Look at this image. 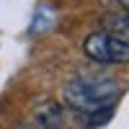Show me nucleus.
I'll return each mask as SVG.
<instances>
[{
    "instance_id": "f257e3e1",
    "label": "nucleus",
    "mask_w": 129,
    "mask_h": 129,
    "mask_svg": "<svg viewBox=\"0 0 129 129\" xmlns=\"http://www.w3.org/2000/svg\"><path fill=\"white\" fill-rule=\"evenodd\" d=\"M121 93V80L114 75H80L64 85V103L83 114H101V109H111Z\"/></svg>"
},
{
    "instance_id": "f03ea898",
    "label": "nucleus",
    "mask_w": 129,
    "mask_h": 129,
    "mask_svg": "<svg viewBox=\"0 0 129 129\" xmlns=\"http://www.w3.org/2000/svg\"><path fill=\"white\" fill-rule=\"evenodd\" d=\"M83 52L98 64H126L129 62V41L109 31H95L83 41Z\"/></svg>"
},
{
    "instance_id": "39448f33",
    "label": "nucleus",
    "mask_w": 129,
    "mask_h": 129,
    "mask_svg": "<svg viewBox=\"0 0 129 129\" xmlns=\"http://www.w3.org/2000/svg\"><path fill=\"white\" fill-rule=\"evenodd\" d=\"M116 3H119L121 10H126V13H129V0H116Z\"/></svg>"
},
{
    "instance_id": "20e7f679",
    "label": "nucleus",
    "mask_w": 129,
    "mask_h": 129,
    "mask_svg": "<svg viewBox=\"0 0 129 129\" xmlns=\"http://www.w3.org/2000/svg\"><path fill=\"white\" fill-rule=\"evenodd\" d=\"M103 31H109V34H116V36H121L124 41H129V13H126V10H119V13L106 16Z\"/></svg>"
},
{
    "instance_id": "7ed1b4c3",
    "label": "nucleus",
    "mask_w": 129,
    "mask_h": 129,
    "mask_svg": "<svg viewBox=\"0 0 129 129\" xmlns=\"http://www.w3.org/2000/svg\"><path fill=\"white\" fill-rule=\"evenodd\" d=\"M59 121H62L59 103L47 101V103H41L39 109L34 111V116L28 119V129H49V126H57Z\"/></svg>"
},
{
    "instance_id": "423d86ee",
    "label": "nucleus",
    "mask_w": 129,
    "mask_h": 129,
    "mask_svg": "<svg viewBox=\"0 0 129 129\" xmlns=\"http://www.w3.org/2000/svg\"><path fill=\"white\" fill-rule=\"evenodd\" d=\"M49 129H64V126H62V124H57V126H49Z\"/></svg>"
}]
</instances>
